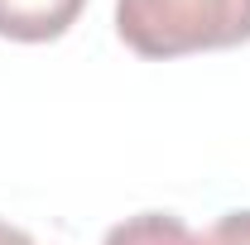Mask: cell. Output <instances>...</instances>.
<instances>
[{
    "label": "cell",
    "instance_id": "cell-3",
    "mask_svg": "<svg viewBox=\"0 0 250 245\" xmlns=\"http://www.w3.org/2000/svg\"><path fill=\"white\" fill-rule=\"evenodd\" d=\"M101 245H197V236L173 212H140V216H125L121 226H111L101 236Z\"/></svg>",
    "mask_w": 250,
    "mask_h": 245
},
{
    "label": "cell",
    "instance_id": "cell-2",
    "mask_svg": "<svg viewBox=\"0 0 250 245\" xmlns=\"http://www.w3.org/2000/svg\"><path fill=\"white\" fill-rule=\"evenodd\" d=\"M87 0H0V39L10 43H53L77 24Z\"/></svg>",
    "mask_w": 250,
    "mask_h": 245
},
{
    "label": "cell",
    "instance_id": "cell-5",
    "mask_svg": "<svg viewBox=\"0 0 250 245\" xmlns=\"http://www.w3.org/2000/svg\"><path fill=\"white\" fill-rule=\"evenodd\" d=\"M0 245H39V241H34L24 226H15V221H5V216H0Z\"/></svg>",
    "mask_w": 250,
    "mask_h": 245
},
{
    "label": "cell",
    "instance_id": "cell-1",
    "mask_svg": "<svg viewBox=\"0 0 250 245\" xmlns=\"http://www.w3.org/2000/svg\"><path fill=\"white\" fill-rule=\"evenodd\" d=\"M116 34L140 58H188L250 43V0H116Z\"/></svg>",
    "mask_w": 250,
    "mask_h": 245
},
{
    "label": "cell",
    "instance_id": "cell-4",
    "mask_svg": "<svg viewBox=\"0 0 250 245\" xmlns=\"http://www.w3.org/2000/svg\"><path fill=\"white\" fill-rule=\"evenodd\" d=\"M197 245H250V212H226L197 236Z\"/></svg>",
    "mask_w": 250,
    "mask_h": 245
}]
</instances>
